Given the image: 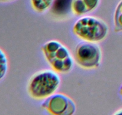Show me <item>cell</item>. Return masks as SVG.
Instances as JSON below:
<instances>
[{
  "mask_svg": "<svg viewBox=\"0 0 122 115\" xmlns=\"http://www.w3.org/2000/svg\"><path fill=\"white\" fill-rule=\"evenodd\" d=\"M61 83L59 73L54 69H43L30 77L27 84V92L35 100L44 101L57 92Z\"/></svg>",
  "mask_w": 122,
  "mask_h": 115,
  "instance_id": "6da1fadb",
  "label": "cell"
},
{
  "mask_svg": "<svg viewBox=\"0 0 122 115\" xmlns=\"http://www.w3.org/2000/svg\"><path fill=\"white\" fill-rule=\"evenodd\" d=\"M44 58L52 69L59 74L70 73L75 61L67 47L56 40L45 42L41 47Z\"/></svg>",
  "mask_w": 122,
  "mask_h": 115,
  "instance_id": "7a4b0ae2",
  "label": "cell"
},
{
  "mask_svg": "<svg viewBox=\"0 0 122 115\" xmlns=\"http://www.w3.org/2000/svg\"><path fill=\"white\" fill-rule=\"evenodd\" d=\"M72 31L82 41L98 43L107 38L109 26L104 20L98 17L84 15L74 23Z\"/></svg>",
  "mask_w": 122,
  "mask_h": 115,
  "instance_id": "3957f363",
  "label": "cell"
},
{
  "mask_svg": "<svg viewBox=\"0 0 122 115\" xmlns=\"http://www.w3.org/2000/svg\"><path fill=\"white\" fill-rule=\"evenodd\" d=\"M102 58V50L97 43L82 41L75 47V62L83 69H93L98 68Z\"/></svg>",
  "mask_w": 122,
  "mask_h": 115,
  "instance_id": "277c9868",
  "label": "cell"
},
{
  "mask_svg": "<svg viewBox=\"0 0 122 115\" xmlns=\"http://www.w3.org/2000/svg\"><path fill=\"white\" fill-rule=\"evenodd\" d=\"M41 107L46 112L53 115H72L76 111L73 99L60 92H56L44 99Z\"/></svg>",
  "mask_w": 122,
  "mask_h": 115,
  "instance_id": "5b68a950",
  "label": "cell"
},
{
  "mask_svg": "<svg viewBox=\"0 0 122 115\" xmlns=\"http://www.w3.org/2000/svg\"><path fill=\"white\" fill-rule=\"evenodd\" d=\"M101 0H71L70 8L72 13L77 16H82L95 11Z\"/></svg>",
  "mask_w": 122,
  "mask_h": 115,
  "instance_id": "8992f818",
  "label": "cell"
},
{
  "mask_svg": "<svg viewBox=\"0 0 122 115\" xmlns=\"http://www.w3.org/2000/svg\"><path fill=\"white\" fill-rule=\"evenodd\" d=\"M55 1L56 0H30V3L33 11L38 13H43L52 7Z\"/></svg>",
  "mask_w": 122,
  "mask_h": 115,
  "instance_id": "52a82bcc",
  "label": "cell"
},
{
  "mask_svg": "<svg viewBox=\"0 0 122 115\" xmlns=\"http://www.w3.org/2000/svg\"><path fill=\"white\" fill-rule=\"evenodd\" d=\"M114 29L116 32H122V0L116 7L114 13Z\"/></svg>",
  "mask_w": 122,
  "mask_h": 115,
  "instance_id": "ba28073f",
  "label": "cell"
},
{
  "mask_svg": "<svg viewBox=\"0 0 122 115\" xmlns=\"http://www.w3.org/2000/svg\"><path fill=\"white\" fill-rule=\"evenodd\" d=\"M9 61L4 50L0 48V81L3 80L8 73Z\"/></svg>",
  "mask_w": 122,
  "mask_h": 115,
  "instance_id": "9c48e42d",
  "label": "cell"
},
{
  "mask_svg": "<svg viewBox=\"0 0 122 115\" xmlns=\"http://www.w3.org/2000/svg\"><path fill=\"white\" fill-rule=\"evenodd\" d=\"M114 115H120V114H122V108L121 109H119V110H116L115 113H114Z\"/></svg>",
  "mask_w": 122,
  "mask_h": 115,
  "instance_id": "30bf717a",
  "label": "cell"
},
{
  "mask_svg": "<svg viewBox=\"0 0 122 115\" xmlns=\"http://www.w3.org/2000/svg\"><path fill=\"white\" fill-rule=\"evenodd\" d=\"M13 1H15V0H0V2H8Z\"/></svg>",
  "mask_w": 122,
  "mask_h": 115,
  "instance_id": "8fae6325",
  "label": "cell"
},
{
  "mask_svg": "<svg viewBox=\"0 0 122 115\" xmlns=\"http://www.w3.org/2000/svg\"><path fill=\"white\" fill-rule=\"evenodd\" d=\"M119 93H120V95L122 97V84L121 85H120V87H119Z\"/></svg>",
  "mask_w": 122,
  "mask_h": 115,
  "instance_id": "7c38bea8",
  "label": "cell"
}]
</instances>
